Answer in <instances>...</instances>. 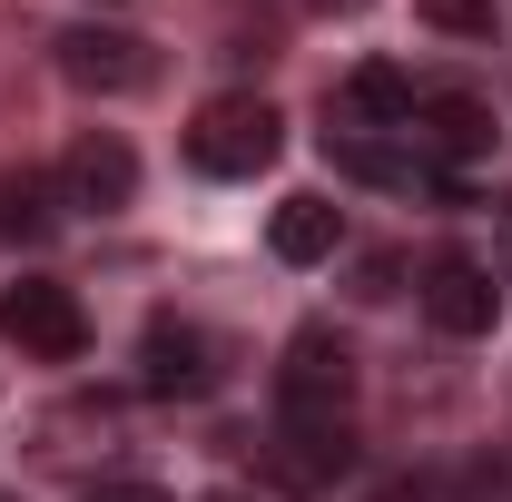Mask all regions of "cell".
<instances>
[{
  "mask_svg": "<svg viewBox=\"0 0 512 502\" xmlns=\"http://www.w3.org/2000/svg\"><path fill=\"white\" fill-rule=\"evenodd\" d=\"M345 414H355V345L316 315L276 355V424H345Z\"/></svg>",
  "mask_w": 512,
  "mask_h": 502,
  "instance_id": "obj_1",
  "label": "cell"
},
{
  "mask_svg": "<svg viewBox=\"0 0 512 502\" xmlns=\"http://www.w3.org/2000/svg\"><path fill=\"white\" fill-rule=\"evenodd\" d=\"M276 148H286V119L256 89H227V99H207L188 119V168L197 178H256V168H276Z\"/></svg>",
  "mask_w": 512,
  "mask_h": 502,
  "instance_id": "obj_2",
  "label": "cell"
},
{
  "mask_svg": "<svg viewBox=\"0 0 512 502\" xmlns=\"http://www.w3.org/2000/svg\"><path fill=\"white\" fill-rule=\"evenodd\" d=\"M227 384V345L188 325V315H148V335H138V394H158V404H207Z\"/></svg>",
  "mask_w": 512,
  "mask_h": 502,
  "instance_id": "obj_3",
  "label": "cell"
},
{
  "mask_svg": "<svg viewBox=\"0 0 512 502\" xmlns=\"http://www.w3.org/2000/svg\"><path fill=\"white\" fill-rule=\"evenodd\" d=\"M0 345H20L30 365H79L89 355V306L60 276H20V286H0Z\"/></svg>",
  "mask_w": 512,
  "mask_h": 502,
  "instance_id": "obj_4",
  "label": "cell"
},
{
  "mask_svg": "<svg viewBox=\"0 0 512 502\" xmlns=\"http://www.w3.org/2000/svg\"><path fill=\"white\" fill-rule=\"evenodd\" d=\"M50 50H60V79L89 89V99H128V89L158 79V50H148L138 30H119V20H69Z\"/></svg>",
  "mask_w": 512,
  "mask_h": 502,
  "instance_id": "obj_5",
  "label": "cell"
},
{
  "mask_svg": "<svg viewBox=\"0 0 512 502\" xmlns=\"http://www.w3.org/2000/svg\"><path fill=\"white\" fill-rule=\"evenodd\" d=\"M128 197H138V148H128L119 128H79L60 158V207L79 217H119Z\"/></svg>",
  "mask_w": 512,
  "mask_h": 502,
  "instance_id": "obj_6",
  "label": "cell"
},
{
  "mask_svg": "<svg viewBox=\"0 0 512 502\" xmlns=\"http://www.w3.org/2000/svg\"><path fill=\"white\" fill-rule=\"evenodd\" d=\"M424 325L434 335H453V345H473V335H493V315H503V286H493V266H473V256H434L424 266Z\"/></svg>",
  "mask_w": 512,
  "mask_h": 502,
  "instance_id": "obj_7",
  "label": "cell"
},
{
  "mask_svg": "<svg viewBox=\"0 0 512 502\" xmlns=\"http://www.w3.org/2000/svg\"><path fill=\"white\" fill-rule=\"evenodd\" d=\"M355 473V424H276L266 434V483L276 493H335Z\"/></svg>",
  "mask_w": 512,
  "mask_h": 502,
  "instance_id": "obj_8",
  "label": "cell"
},
{
  "mask_svg": "<svg viewBox=\"0 0 512 502\" xmlns=\"http://www.w3.org/2000/svg\"><path fill=\"white\" fill-rule=\"evenodd\" d=\"M404 138H414V148L453 178L463 158H493V138H503V128H493V99H473V89H424V109H414Z\"/></svg>",
  "mask_w": 512,
  "mask_h": 502,
  "instance_id": "obj_9",
  "label": "cell"
},
{
  "mask_svg": "<svg viewBox=\"0 0 512 502\" xmlns=\"http://www.w3.org/2000/svg\"><path fill=\"white\" fill-rule=\"evenodd\" d=\"M414 109H424V89H414V69H394V60L345 69V89H335V119L355 128V138H404Z\"/></svg>",
  "mask_w": 512,
  "mask_h": 502,
  "instance_id": "obj_10",
  "label": "cell"
},
{
  "mask_svg": "<svg viewBox=\"0 0 512 502\" xmlns=\"http://www.w3.org/2000/svg\"><path fill=\"white\" fill-rule=\"evenodd\" d=\"M266 247H276V266H325V256L345 247V207L335 197H286L276 217H266Z\"/></svg>",
  "mask_w": 512,
  "mask_h": 502,
  "instance_id": "obj_11",
  "label": "cell"
},
{
  "mask_svg": "<svg viewBox=\"0 0 512 502\" xmlns=\"http://www.w3.org/2000/svg\"><path fill=\"white\" fill-rule=\"evenodd\" d=\"M50 227H60V178L0 168V237H50Z\"/></svg>",
  "mask_w": 512,
  "mask_h": 502,
  "instance_id": "obj_12",
  "label": "cell"
},
{
  "mask_svg": "<svg viewBox=\"0 0 512 502\" xmlns=\"http://www.w3.org/2000/svg\"><path fill=\"white\" fill-rule=\"evenodd\" d=\"M424 10V30H444V40H493V20H503V0H414Z\"/></svg>",
  "mask_w": 512,
  "mask_h": 502,
  "instance_id": "obj_13",
  "label": "cell"
},
{
  "mask_svg": "<svg viewBox=\"0 0 512 502\" xmlns=\"http://www.w3.org/2000/svg\"><path fill=\"white\" fill-rule=\"evenodd\" d=\"M444 502H512V453H493V463H463L444 483Z\"/></svg>",
  "mask_w": 512,
  "mask_h": 502,
  "instance_id": "obj_14",
  "label": "cell"
},
{
  "mask_svg": "<svg viewBox=\"0 0 512 502\" xmlns=\"http://www.w3.org/2000/svg\"><path fill=\"white\" fill-rule=\"evenodd\" d=\"M79 502H168V493H158V483H89Z\"/></svg>",
  "mask_w": 512,
  "mask_h": 502,
  "instance_id": "obj_15",
  "label": "cell"
},
{
  "mask_svg": "<svg viewBox=\"0 0 512 502\" xmlns=\"http://www.w3.org/2000/svg\"><path fill=\"white\" fill-rule=\"evenodd\" d=\"M325 20H355V10H375V0H316Z\"/></svg>",
  "mask_w": 512,
  "mask_h": 502,
  "instance_id": "obj_16",
  "label": "cell"
},
{
  "mask_svg": "<svg viewBox=\"0 0 512 502\" xmlns=\"http://www.w3.org/2000/svg\"><path fill=\"white\" fill-rule=\"evenodd\" d=\"M503 256H512V197H503Z\"/></svg>",
  "mask_w": 512,
  "mask_h": 502,
  "instance_id": "obj_17",
  "label": "cell"
},
{
  "mask_svg": "<svg viewBox=\"0 0 512 502\" xmlns=\"http://www.w3.org/2000/svg\"><path fill=\"white\" fill-rule=\"evenodd\" d=\"M207 502H256V493H207Z\"/></svg>",
  "mask_w": 512,
  "mask_h": 502,
  "instance_id": "obj_18",
  "label": "cell"
},
{
  "mask_svg": "<svg viewBox=\"0 0 512 502\" xmlns=\"http://www.w3.org/2000/svg\"><path fill=\"white\" fill-rule=\"evenodd\" d=\"M0 502H20V493H0Z\"/></svg>",
  "mask_w": 512,
  "mask_h": 502,
  "instance_id": "obj_19",
  "label": "cell"
}]
</instances>
